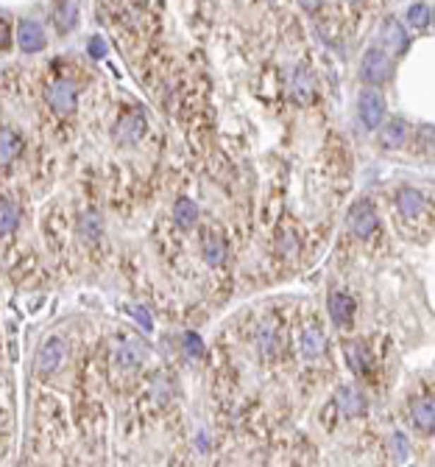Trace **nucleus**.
<instances>
[{"instance_id":"dca6fc26","label":"nucleus","mask_w":435,"mask_h":467,"mask_svg":"<svg viewBox=\"0 0 435 467\" xmlns=\"http://www.w3.org/2000/svg\"><path fill=\"white\" fill-rule=\"evenodd\" d=\"M173 219L179 221V227H193L198 221V204L193 199H179L176 207H173Z\"/></svg>"},{"instance_id":"f03ea898","label":"nucleus","mask_w":435,"mask_h":467,"mask_svg":"<svg viewBox=\"0 0 435 467\" xmlns=\"http://www.w3.org/2000/svg\"><path fill=\"white\" fill-rule=\"evenodd\" d=\"M377 210H374V204L371 202H354L352 204V210H349V216H346V224H349V230L357 235V238H369V235L377 230Z\"/></svg>"},{"instance_id":"4468645a","label":"nucleus","mask_w":435,"mask_h":467,"mask_svg":"<svg viewBox=\"0 0 435 467\" xmlns=\"http://www.w3.org/2000/svg\"><path fill=\"white\" fill-rule=\"evenodd\" d=\"M54 20H56V28H59L61 34L73 31V28L78 25V6H76V3H56Z\"/></svg>"},{"instance_id":"f8f14e48","label":"nucleus","mask_w":435,"mask_h":467,"mask_svg":"<svg viewBox=\"0 0 435 467\" xmlns=\"http://www.w3.org/2000/svg\"><path fill=\"white\" fill-rule=\"evenodd\" d=\"M313 87H316V81L307 73V67H296L293 76H290V93H293V98L296 101H310L313 98Z\"/></svg>"},{"instance_id":"a211bd4d","label":"nucleus","mask_w":435,"mask_h":467,"mask_svg":"<svg viewBox=\"0 0 435 467\" xmlns=\"http://www.w3.org/2000/svg\"><path fill=\"white\" fill-rule=\"evenodd\" d=\"M17 221H20V207L11 199H0V238L14 233Z\"/></svg>"},{"instance_id":"6e6552de","label":"nucleus","mask_w":435,"mask_h":467,"mask_svg":"<svg viewBox=\"0 0 435 467\" xmlns=\"http://www.w3.org/2000/svg\"><path fill=\"white\" fill-rule=\"evenodd\" d=\"M143 132H145V117L140 115V113L123 115L120 123L114 126V137H117L120 143H137V140L143 137Z\"/></svg>"},{"instance_id":"393cba45","label":"nucleus","mask_w":435,"mask_h":467,"mask_svg":"<svg viewBox=\"0 0 435 467\" xmlns=\"http://www.w3.org/2000/svg\"><path fill=\"white\" fill-rule=\"evenodd\" d=\"M81 233L87 235V238H95V235L101 233V219H98L95 213H87V216L81 219Z\"/></svg>"},{"instance_id":"6ab92c4d","label":"nucleus","mask_w":435,"mask_h":467,"mask_svg":"<svg viewBox=\"0 0 435 467\" xmlns=\"http://www.w3.org/2000/svg\"><path fill=\"white\" fill-rule=\"evenodd\" d=\"M143 358L145 355H143V350L137 345H120L114 350V364H120V367H140Z\"/></svg>"},{"instance_id":"9d476101","label":"nucleus","mask_w":435,"mask_h":467,"mask_svg":"<svg viewBox=\"0 0 435 467\" xmlns=\"http://www.w3.org/2000/svg\"><path fill=\"white\" fill-rule=\"evenodd\" d=\"M396 204H399V213L405 219H419L424 210V196L416 188H402L396 196Z\"/></svg>"},{"instance_id":"cd10ccee","label":"nucleus","mask_w":435,"mask_h":467,"mask_svg":"<svg viewBox=\"0 0 435 467\" xmlns=\"http://www.w3.org/2000/svg\"><path fill=\"white\" fill-rule=\"evenodd\" d=\"M11 45V25L0 17V51H6Z\"/></svg>"},{"instance_id":"ddd939ff","label":"nucleus","mask_w":435,"mask_h":467,"mask_svg":"<svg viewBox=\"0 0 435 467\" xmlns=\"http://www.w3.org/2000/svg\"><path fill=\"white\" fill-rule=\"evenodd\" d=\"M407 134H410V126L402 120V117H393V120H388V126L382 129V146H388V149H399V146H405V140H407Z\"/></svg>"},{"instance_id":"2eb2a0df","label":"nucleus","mask_w":435,"mask_h":467,"mask_svg":"<svg viewBox=\"0 0 435 467\" xmlns=\"http://www.w3.org/2000/svg\"><path fill=\"white\" fill-rule=\"evenodd\" d=\"M326 352V339L321 330L310 328L304 336H302V355L304 358H321Z\"/></svg>"},{"instance_id":"f3484780","label":"nucleus","mask_w":435,"mask_h":467,"mask_svg":"<svg viewBox=\"0 0 435 467\" xmlns=\"http://www.w3.org/2000/svg\"><path fill=\"white\" fill-rule=\"evenodd\" d=\"M413 420H416V425H419L424 434H430V431H433V425H435L433 400H427V398L416 400V403H413Z\"/></svg>"},{"instance_id":"5701e85b","label":"nucleus","mask_w":435,"mask_h":467,"mask_svg":"<svg viewBox=\"0 0 435 467\" xmlns=\"http://www.w3.org/2000/svg\"><path fill=\"white\" fill-rule=\"evenodd\" d=\"M223 255H226L223 243H220L218 238H210V235H207V241H204V260H207L210 266H218V263H223Z\"/></svg>"},{"instance_id":"4be33fe9","label":"nucleus","mask_w":435,"mask_h":467,"mask_svg":"<svg viewBox=\"0 0 435 467\" xmlns=\"http://www.w3.org/2000/svg\"><path fill=\"white\" fill-rule=\"evenodd\" d=\"M346 352H349V364H352V369L354 372H366L369 369V350L363 347V345H349L346 347Z\"/></svg>"},{"instance_id":"bb28decb","label":"nucleus","mask_w":435,"mask_h":467,"mask_svg":"<svg viewBox=\"0 0 435 467\" xmlns=\"http://www.w3.org/2000/svg\"><path fill=\"white\" fill-rule=\"evenodd\" d=\"M131 313H134V319H137L145 330H154V322H151V316H148V311H145V308H131Z\"/></svg>"},{"instance_id":"a878e982","label":"nucleus","mask_w":435,"mask_h":467,"mask_svg":"<svg viewBox=\"0 0 435 467\" xmlns=\"http://www.w3.org/2000/svg\"><path fill=\"white\" fill-rule=\"evenodd\" d=\"M90 57L93 59H104L107 57V42L101 37H93L90 40Z\"/></svg>"},{"instance_id":"423d86ee","label":"nucleus","mask_w":435,"mask_h":467,"mask_svg":"<svg viewBox=\"0 0 435 467\" xmlns=\"http://www.w3.org/2000/svg\"><path fill=\"white\" fill-rule=\"evenodd\" d=\"M64 355H67L64 342H61L59 336H51V339L40 347V355H37V372H40V375H54L56 369L61 367Z\"/></svg>"},{"instance_id":"1a4fd4ad","label":"nucleus","mask_w":435,"mask_h":467,"mask_svg":"<svg viewBox=\"0 0 435 467\" xmlns=\"http://www.w3.org/2000/svg\"><path fill=\"white\" fill-rule=\"evenodd\" d=\"M329 316H332V322H335L338 328L349 325L352 316H354V299L346 292L329 294Z\"/></svg>"},{"instance_id":"c85d7f7f","label":"nucleus","mask_w":435,"mask_h":467,"mask_svg":"<svg viewBox=\"0 0 435 467\" xmlns=\"http://www.w3.org/2000/svg\"><path fill=\"white\" fill-rule=\"evenodd\" d=\"M393 442H396V454H399V456L405 459V439H402V437L396 434V437H393Z\"/></svg>"},{"instance_id":"b1692460","label":"nucleus","mask_w":435,"mask_h":467,"mask_svg":"<svg viewBox=\"0 0 435 467\" xmlns=\"http://www.w3.org/2000/svg\"><path fill=\"white\" fill-rule=\"evenodd\" d=\"M184 350H187V355L190 358H201L204 355V342L198 339V333H184Z\"/></svg>"},{"instance_id":"0eeeda50","label":"nucleus","mask_w":435,"mask_h":467,"mask_svg":"<svg viewBox=\"0 0 435 467\" xmlns=\"http://www.w3.org/2000/svg\"><path fill=\"white\" fill-rule=\"evenodd\" d=\"M338 406L343 411V417H363L366 409H369L363 392L354 389V386H340L338 389Z\"/></svg>"},{"instance_id":"39448f33","label":"nucleus","mask_w":435,"mask_h":467,"mask_svg":"<svg viewBox=\"0 0 435 467\" xmlns=\"http://www.w3.org/2000/svg\"><path fill=\"white\" fill-rule=\"evenodd\" d=\"M357 113H360V120L369 129L380 126L382 117H385V98H382L377 90H363L360 98H357Z\"/></svg>"},{"instance_id":"f257e3e1","label":"nucleus","mask_w":435,"mask_h":467,"mask_svg":"<svg viewBox=\"0 0 435 467\" xmlns=\"http://www.w3.org/2000/svg\"><path fill=\"white\" fill-rule=\"evenodd\" d=\"M45 98H48V104L54 107L59 115H70L76 110V104H78V90H76V84H70L64 79H54L45 87Z\"/></svg>"},{"instance_id":"9b49d317","label":"nucleus","mask_w":435,"mask_h":467,"mask_svg":"<svg viewBox=\"0 0 435 467\" xmlns=\"http://www.w3.org/2000/svg\"><path fill=\"white\" fill-rule=\"evenodd\" d=\"M382 42L388 45L391 54H402V51L407 48V34H405V28H402L393 17H388V20L382 23Z\"/></svg>"},{"instance_id":"20e7f679","label":"nucleus","mask_w":435,"mask_h":467,"mask_svg":"<svg viewBox=\"0 0 435 467\" xmlns=\"http://www.w3.org/2000/svg\"><path fill=\"white\" fill-rule=\"evenodd\" d=\"M17 42H20V48H23L25 54L42 51V48L48 45V37H45L42 23H40V20H31V17L20 20V25H17Z\"/></svg>"},{"instance_id":"7ed1b4c3","label":"nucleus","mask_w":435,"mask_h":467,"mask_svg":"<svg viewBox=\"0 0 435 467\" xmlns=\"http://www.w3.org/2000/svg\"><path fill=\"white\" fill-rule=\"evenodd\" d=\"M391 73H393V62H391V57H388L385 51H380V48L366 51V57H363V79H366L369 84H382V81H388Z\"/></svg>"},{"instance_id":"412c9836","label":"nucleus","mask_w":435,"mask_h":467,"mask_svg":"<svg viewBox=\"0 0 435 467\" xmlns=\"http://www.w3.org/2000/svg\"><path fill=\"white\" fill-rule=\"evenodd\" d=\"M20 151V137L11 129H0V163H8Z\"/></svg>"},{"instance_id":"aec40b11","label":"nucleus","mask_w":435,"mask_h":467,"mask_svg":"<svg viewBox=\"0 0 435 467\" xmlns=\"http://www.w3.org/2000/svg\"><path fill=\"white\" fill-rule=\"evenodd\" d=\"M430 20H433V8H430L427 3H413V6H407V23H410L413 28H427Z\"/></svg>"}]
</instances>
